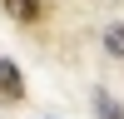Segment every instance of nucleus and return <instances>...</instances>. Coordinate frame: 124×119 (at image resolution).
<instances>
[{
  "mask_svg": "<svg viewBox=\"0 0 124 119\" xmlns=\"http://www.w3.org/2000/svg\"><path fill=\"white\" fill-rule=\"evenodd\" d=\"M104 50L124 60V25H109V30H104Z\"/></svg>",
  "mask_w": 124,
  "mask_h": 119,
  "instance_id": "3",
  "label": "nucleus"
},
{
  "mask_svg": "<svg viewBox=\"0 0 124 119\" xmlns=\"http://www.w3.org/2000/svg\"><path fill=\"white\" fill-rule=\"evenodd\" d=\"M10 20H40V0H0Z\"/></svg>",
  "mask_w": 124,
  "mask_h": 119,
  "instance_id": "1",
  "label": "nucleus"
},
{
  "mask_svg": "<svg viewBox=\"0 0 124 119\" xmlns=\"http://www.w3.org/2000/svg\"><path fill=\"white\" fill-rule=\"evenodd\" d=\"M94 109H99V119H119V104H114L109 94H99V99H94Z\"/></svg>",
  "mask_w": 124,
  "mask_h": 119,
  "instance_id": "4",
  "label": "nucleus"
},
{
  "mask_svg": "<svg viewBox=\"0 0 124 119\" xmlns=\"http://www.w3.org/2000/svg\"><path fill=\"white\" fill-rule=\"evenodd\" d=\"M0 94H10V99L20 94V69L10 65V60H0Z\"/></svg>",
  "mask_w": 124,
  "mask_h": 119,
  "instance_id": "2",
  "label": "nucleus"
}]
</instances>
